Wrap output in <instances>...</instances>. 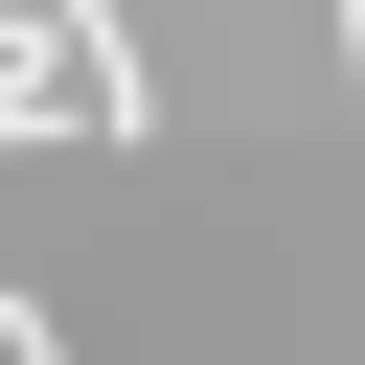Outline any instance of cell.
Segmentation results:
<instances>
[{"label": "cell", "instance_id": "obj_1", "mask_svg": "<svg viewBox=\"0 0 365 365\" xmlns=\"http://www.w3.org/2000/svg\"><path fill=\"white\" fill-rule=\"evenodd\" d=\"M0 365H68V342H46V319H23V297H0Z\"/></svg>", "mask_w": 365, "mask_h": 365}]
</instances>
